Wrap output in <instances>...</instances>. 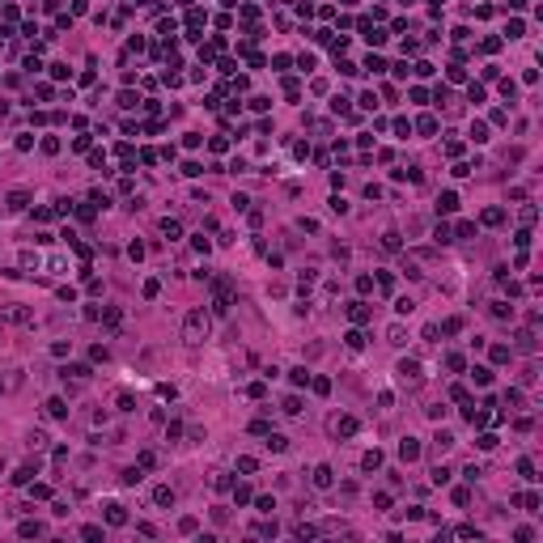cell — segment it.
Masks as SVG:
<instances>
[{"label": "cell", "instance_id": "cell-1", "mask_svg": "<svg viewBox=\"0 0 543 543\" xmlns=\"http://www.w3.org/2000/svg\"><path fill=\"white\" fill-rule=\"evenodd\" d=\"M208 327H212L208 310H204V306H196V310L187 314V323H183V340H187L191 348H196V344H204V340H208Z\"/></svg>", "mask_w": 543, "mask_h": 543}, {"label": "cell", "instance_id": "cell-2", "mask_svg": "<svg viewBox=\"0 0 543 543\" xmlns=\"http://www.w3.org/2000/svg\"><path fill=\"white\" fill-rule=\"evenodd\" d=\"M59 378L68 382V391H77L81 382H89V365H64V369H59Z\"/></svg>", "mask_w": 543, "mask_h": 543}, {"label": "cell", "instance_id": "cell-3", "mask_svg": "<svg viewBox=\"0 0 543 543\" xmlns=\"http://www.w3.org/2000/svg\"><path fill=\"white\" fill-rule=\"evenodd\" d=\"M399 382L403 386H420V378H425V373H420V361H399Z\"/></svg>", "mask_w": 543, "mask_h": 543}, {"label": "cell", "instance_id": "cell-4", "mask_svg": "<svg viewBox=\"0 0 543 543\" xmlns=\"http://www.w3.org/2000/svg\"><path fill=\"white\" fill-rule=\"evenodd\" d=\"M331 437H353L357 433V416H331Z\"/></svg>", "mask_w": 543, "mask_h": 543}, {"label": "cell", "instance_id": "cell-5", "mask_svg": "<svg viewBox=\"0 0 543 543\" xmlns=\"http://www.w3.org/2000/svg\"><path fill=\"white\" fill-rule=\"evenodd\" d=\"M0 318H9V323H21V327H30V323H34V314H30L26 306H9V310H5Z\"/></svg>", "mask_w": 543, "mask_h": 543}, {"label": "cell", "instance_id": "cell-6", "mask_svg": "<svg viewBox=\"0 0 543 543\" xmlns=\"http://www.w3.org/2000/svg\"><path fill=\"white\" fill-rule=\"evenodd\" d=\"M399 458H403V463H416V458H420V441L416 437H403L399 441Z\"/></svg>", "mask_w": 543, "mask_h": 543}, {"label": "cell", "instance_id": "cell-7", "mask_svg": "<svg viewBox=\"0 0 543 543\" xmlns=\"http://www.w3.org/2000/svg\"><path fill=\"white\" fill-rule=\"evenodd\" d=\"M39 475V458H30V463H21L17 467V475H13V484H30V480Z\"/></svg>", "mask_w": 543, "mask_h": 543}, {"label": "cell", "instance_id": "cell-8", "mask_svg": "<svg viewBox=\"0 0 543 543\" xmlns=\"http://www.w3.org/2000/svg\"><path fill=\"white\" fill-rule=\"evenodd\" d=\"M98 318H102V323H106V327H111V331H115V327H119V323H123V310H119V306H106V310H102V314H98Z\"/></svg>", "mask_w": 543, "mask_h": 543}, {"label": "cell", "instance_id": "cell-9", "mask_svg": "<svg viewBox=\"0 0 543 543\" xmlns=\"http://www.w3.org/2000/svg\"><path fill=\"white\" fill-rule=\"evenodd\" d=\"M335 484V471L331 467H314V488H331Z\"/></svg>", "mask_w": 543, "mask_h": 543}, {"label": "cell", "instance_id": "cell-10", "mask_svg": "<svg viewBox=\"0 0 543 543\" xmlns=\"http://www.w3.org/2000/svg\"><path fill=\"white\" fill-rule=\"evenodd\" d=\"M106 522H111V526H123V522H127V509H123V505H106Z\"/></svg>", "mask_w": 543, "mask_h": 543}, {"label": "cell", "instance_id": "cell-11", "mask_svg": "<svg viewBox=\"0 0 543 543\" xmlns=\"http://www.w3.org/2000/svg\"><path fill=\"white\" fill-rule=\"evenodd\" d=\"M9 212H21V208H26V204H30V196H26V191H9Z\"/></svg>", "mask_w": 543, "mask_h": 543}, {"label": "cell", "instance_id": "cell-12", "mask_svg": "<svg viewBox=\"0 0 543 543\" xmlns=\"http://www.w3.org/2000/svg\"><path fill=\"white\" fill-rule=\"evenodd\" d=\"M518 348H522V353H535V348H539V340H535V331H518Z\"/></svg>", "mask_w": 543, "mask_h": 543}, {"label": "cell", "instance_id": "cell-13", "mask_svg": "<svg viewBox=\"0 0 543 543\" xmlns=\"http://www.w3.org/2000/svg\"><path fill=\"white\" fill-rule=\"evenodd\" d=\"M514 505H522V509L539 514V492H522V497H514Z\"/></svg>", "mask_w": 543, "mask_h": 543}, {"label": "cell", "instance_id": "cell-14", "mask_svg": "<svg viewBox=\"0 0 543 543\" xmlns=\"http://www.w3.org/2000/svg\"><path fill=\"white\" fill-rule=\"evenodd\" d=\"M458 208V196H454V191H441V196H437V212H454Z\"/></svg>", "mask_w": 543, "mask_h": 543}, {"label": "cell", "instance_id": "cell-15", "mask_svg": "<svg viewBox=\"0 0 543 543\" xmlns=\"http://www.w3.org/2000/svg\"><path fill=\"white\" fill-rule=\"evenodd\" d=\"M162 234H166V238L174 242V238H183V225H178L174 216H166V221H162Z\"/></svg>", "mask_w": 543, "mask_h": 543}, {"label": "cell", "instance_id": "cell-16", "mask_svg": "<svg viewBox=\"0 0 543 543\" xmlns=\"http://www.w3.org/2000/svg\"><path fill=\"white\" fill-rule=\"evenodd\" d=\"M348 318H353V323H365V318H369V306H365V301H353V306H348Z\"/></svg>", "mask_w": 543, "mask_h": 543}, {"label": "cell", "instance_id": "cell-17", "mask_svg": "<svg viewBox=\"0 0 543 543\" xmlns=\"http://www.w3.org/2000/svg\"><path fill=\"white\" fill-rule=\"evenodd\" d=\"M47 416L64 420V416H68V403H64V399H47Z\"/></svg>", "mask_w": 543, "mask_h": 543}, {"label": "cell", "instance_id": "cell-18", "mask_svg": "<svg viewBox=\"0 0 543 543\" xmlns=\"http://www.w3.org/2000/svg\"><path fill=\"white\" fill-rule=\"evenodd\" d=\"M268 450L284 454V450H289V437H280V433H268Z\"/></svg>", "mask_w": 543, "mask_h": 543}, {"label": "cell", "instance_id": "cell-19", "mask_svg": "<svg viewBox=\"0 0 543 543\" xmlns=\"http://www.w3.org/2000/svg\"><path fill=\"white\" fill-rule=\"evenodd\" d=\"M471 378H475V386H488V382H492V369H488V365H475Z\"/></svg>", "mask_w": 543, "mask_h": 543}, {"label": "cell", "instance_id": "cell-20", "mask_svg": "<svg viewBox=\"0 0 543 543\" xmlns=\"http://www.w3.org/2000/svg\"><path fill=\"white\" fill-rule=\"evenodd\" d=\"M361 467H365V471H378V467H382V454H378V450H369L365 458H361Z\"/></svg>", "mask_w": 543, "mask_h": 543}, {"label": "cell", "instance_id": "cell-21", "mask_svg": "<svg viewBox=\"0 0 543 543\" xmlns=\"http://www.w3.org/2000/svg\"><path fill=\"white\" fill-rule=\"evenodd\" d=\"M17 535H21V539H34V535H43V526H39V522H21Z\"/></svg>", "mask_w": 543, "mask_h": 543}, {"label": "cell", "instance_id": "cell-22", "mask_svg": "<svg viewBox=\"0 0 543 543\" xmlns=\"http://www.w3.org/2000/svg\"><path fill=\"white\" fill-rule=\"evenodd\" d=\"M153 501H157V505H174V488H157V492H153Z\"/></svg>", "mask_w": 543, "mask_h": 543}, {"label": "cell", "instance_id": "cell-23", "mask_svg": "<svg viewBox=\"0 0 543 543\" xmlns=\"http://www.w3.org/2000/svg\"><path fill=\"white\" fill-rule=\"evenodd\" d=\"M140 480H144V467H127L123 471V484H140Z\"/></svg>", "mask_w": 543, "mask_h": 543}, {"label": "cell", "instance_id": "cell-24", "mask_svg": "<svg viewBox=\"0 0 543 543\" xmlns=\"http://www.w3.org/2000/svg\"><path fill=\"white\" fill-rule=\"evenodd\" d=\"M289 378H293V386H306V382H310V369H306V365H297L293 373H289Z\"/></svg>", "mask_w": 543, "mask_h": 543}, {"label": "cell", "instance_id": "cell-25", "mask_svg": "<svg viewBox=\"0 0 543 543\" xmlns=\"http://www.w3.org/2000/svg\"><path fill=\"white\" fill-rule=\"evenodd\" d=\"M501 221H505L501 208H484V225H501Z\"/></svg>", "mask_w": 543, "mask_h": 543}, {"label": "cell", "instance_id": "cell-26", "mask_svg": "<svg viewBox=\"0 0 543 543\" xmlns=\"http://www.w3.org/2000/svg\"><path fill=\"white\" fill-rule=\"evenodd\" d=\"M382 246H386V250H399V234H395V229H386V234H382Z\"/></svg>", "mask_w": 543, "mask_h": 543}, {"label": "cell", "instance_id": "cell-27", "mask_svg": "<svg viewBox=\"0 0 543 543\" xmlns=\"http://www.w3.org/2000/svg\"><path fill=\"white\" fill-rule=\"evenodd\" d=\"M514 306H505V301H492V318H509Z\"/></svg>", "mask_w": 543, "mask_h": 543}, {"label": "cell", "instance_id": "cell-28", "mask_svg": "<svg viewBox=\"0 0 543 543\" xmlns=\"http://www.w3.org/2000/svg\"><path fill=\"white\" fill-rule=\"evenodd\" d=\"M153 463H157V454H153V450H140V458H136V467H144V471H149Z\"/></svg>", "mask_w": 543, "mask_h": 543}, {"label": "cell", "instance_id": "cell-29", "mask_svg": "<svg viewBox=\"0 0 543 543\" xmlns=\"http://www.w3.org/2000/svg\"><path fill=\"white\" fill-rule=\"evenodd\" d=\"M115 403H119V412H132V407H136V399H132L127 391H119V399H115Z\"/></svg>", "mask_w": 543, "mask_h": 543}, {"label": "cell", "instance_id": "cell-30", "mask_svg": "<svg viewBox=\"0 0 543 543\" xmlns=\"http://www.w3.org/2000/svg\"><path fill=\"white\" fill-rule=\"evenodd\" d=\"M293 535H297V539H314L318 526H306V522H301V526H293Z\"/></svg>", "mask_w": 543, "mask_h": 543}, {"label": "cell", "instance_id": "cell-31", "mask_svg": "<svg viewBox=\"0 0 543 543\" xmlns=\"http://www.w3.org/2000/svg\"><path fill=\"white\" fill-rule=\"evenodd\" d=\"M420 132H425V136H433V132H437V119H433V115H425V119H420V123H416Z\"/></svg>", "mask_w": 543, "mask_h": 543}, {"label": "cell", "instance_id": "cell-32", "mask_svg": "<svg viewBox=\"0 0 543 543\" xmlns=\"http://www.w3.org/2000/svg\"><path fill=\"white\" fill-rule=\"evenodd\" d=\"M433 445H437V450L445 454V450H450V445H454V437H450V433H437V437H433Z\"/></svg>", "mask_w": 543, "mask_h": 543}, {"label": "cell", "instance_id": "cell-33", "mask_svg": "<svg viewBox=\"0 0 543 543\" xmlns=\"http://www.w3.org/2000/svg\"><path fill=\"white\" fill-rule=\"evenodd\" d=\"M471 140H475V144H480V140H488V127L480 123V119H475V123H471Z\"/></svg>", "mask_w": 543, "mask_h": 543}, {"label": "cell", "instance_id": "cell-34", "mask_svg": "<svg viewBox=\"0 0 543 543\" xmlns=\"http://www.w3.org/2000/svg\"><path fill=\"white\" fill-rule=\"evenodd\" d=\"M395 310H399V314H412L416 301H412V297H399V301H395Z\"/></svg>", "mask_w": 543, "mask_h": 543}, {"label": "cell", "instance_id": "cell-35", "mask_svg": "<svg viewBox=\"0 0 543 543\" xmlns=\"http://www.w3.org/2000/svg\"><path fill=\"white\" fill-rule=\"evenodd\" d=\"M518 475H526V480H535V463H530V458H522V463H518Z\"/></svg>", "mask_w": 543, "mask_h": 543}, {"label": "cell", "instance_id": "cell-36", "mask_svg": "<svg viewBox=\"0 0 543 543\" xmlns=\"http://www.w3.org/2000/svg\"><path fill=\"white\" fill-rule=\"evenodd\" d=\"M492 361H497V365H505V361H509V348L497 344V348H492Z\"/></svg>", "mask_w": 543, "mask_h": 543}, {"label": "cell", "instance_id": "cell-37", "mask_svg": "<svg viewBox=\"0 0 543 543\" xmlns=\"http://www.w3.org/2000/svg\"><path fill=\"white\" fill-rule=\"evenodd\" d=\"M441 331H445V335H458V331H463V318H445Z\"/></svg>", "mask_w": 543, "mask_h": 543}, {"label": "cell", "instance_id": "cell-38", "mask_svg": "<svg viewBox=\"0 0 543 543\" xmlns=\"http://www.w3.org/2000/svg\"><path fill=\"white\" fill-rule=\"evenodd\" d=\"M284 412H289V416L301 412V399H297V395H289V399H284Z\"/></svg>", "mask_w": 543, "mask_h": 543}, {"label": "cell", "instance_id": "cell-39", "mask_svg": "<svg viewBox=\"0 0 543 543\" xmlns=\"http://www.w3.org/2000/svg\"><path fill=\"white\" fill-rule=\"evenodd\" d=\"M234 501H238V505H246V501H250V488H246V484H238V488H234Z\"/></svg>", "mask_w": 543, "mask_h": 543}, {"label": "cell", "instance_id": "cell-40", "mask_svg": "<svg viewBox=\"0 0 543 543\" xmlns=\"http://www.w3.org/2000/svg\"><path fill=\"white\" fill-rule=\"evenodd\" d=\"M238 471L250 475V471H259V463H255V458H238Z\"/></svg>", "mask_w": 543, "mask_h": 543}, {"label": "cell", "instance_id": "cell-41", "mask_svg": "<svg viewBox=\"0 0 543 543\" xmlns=\"http://www.w3.org/2000/svg\"><path fill=\"white\" fill-rule=\"evenodd\" d=\"M386 340H391V344H403V327H399V323H395V327L386 331Z\"/></svg>", "mask_w": 543, "mask_h": 543}, {"label": "cell", "instance_id": "cell-42", "mask_svg": "<svg viewBox=\"0 0 543 543\" xmlns=\"http://www.w3.org/2000/svg\"><path fill=\"white\" fill-rule=\"evenodd\" d=\"M433 238H437L441 246H445V242H454V234H450V229H445V225H437V234H433Z\"/></svg>", "mask_w": 543, "mask_h": 543}, {"label": "cell", "instance_id": "cell-43", "mask_svg": "<svg viewBox=\"0 0 543 543\" xmlns=\"http://www.w3.org/2000/svg\"><path fill=\"white\" fill-rule=\"evenodd\" d=\"M344 340H348V348H361V344H365V335H361V331H348Z\"/></svg>", "mask_w": 543, "mask_h": 543}, {"label": "cell", "instance_id": "cell-44", "mask_svg": "<svg viewBox=\"0 0 543 543\" xmlns=\"http://www.w3.org/2000/svg\"><path fill=\"white\" fill-rule=\"evenodd\" d=\"M454 505H471V492H467V488H454Z\"/></svg>", "mask_w": 543, "mask_h": 543}, {"label": "cell", "instance_id": "cell-45", "mask_svg": "<svg viewBox=\"0 0 543 543\" xmlns=\"http://www.w3.org/2000/svg\"><path fill=\"white\" fill-rule=\"evenodd\" d=\"M501 93H505V98L514 102V98H518V85H514V81H501Z\"/></svg>", "mask_w": 543, "mask_h": 543}, {"label": "cell", "instance_id": "cell-46", "mask_svg": "<svg viewBox=\"0 0 543 543\" xmlns=\"http://www.w3.org/2000/svg\"><path fill=\"white\" fill-rule=\"evenodd\" d=\"M445 365H450V369L458 373V369H463V365H467V361H463V357H458V353H450V357H445Z\"/></svg>", "mask_w": 543, "mask_h": 543}, {"label": "cell", "instance_id": "cell-47", "mask_svg": "<svg viewBox=\"0 0 543 543\" xmlns=\"http://www.w3.org/2000/svg\"><path fill=\"white\" fill-rule=\"evenodd\" d=\"M183 174H187V178H196V174H204V166H200V162H187V166H183Z\"/></svg>", "mask_w": 543, "mask_h": 543}, {"label": "cell", "instance_id": "cell-48", "mask_svg": "<svg viewBox=\"0 0 543 543\" xmlns=\"http://www.w3.org/2000/svg\"><path fill=\"white\" fill-rule=\"evenodd\" d=\"M509 5H514V9H522V5H526V0H509Z\"/></svg>", "mask_w": 543, "mask_h": 543}, {"label": "cell", "instance_id": "cell-49", "mask_svg": "<svg viewBox=\"0 0 543 543\" xmlns=\"http://www.w3.org/2000/svg\"><path fill=\"white\" fill-rule=\"evenodd\" d=\"M0 391H5V382H0Z\"/></svg>", "mask_w": 543, "mask_h": 543}]
</instances>
